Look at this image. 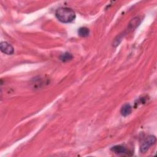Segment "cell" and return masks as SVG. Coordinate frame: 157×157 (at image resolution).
Masks as SVG:
<instances>
[{"label":"cell","mask_w":157,"mask_h":157,"mask_svg":"<svg viewBox=\"0 0 157 157\" xmlns=\"http://www.w3.org/2000/svg\"><path fill=\"white\" fill-rule=\"evenodd\" d=\"M55 15L58 20L63 23L72 22L75 18V13L71 8L59 7L55 12Z\"/></svg>","instance_id":"6da1fadb"},{"label":"cell","mask_w":157,"mask_h":157,"mask_svg":"<svg viewBox=\"0 0 157 157\" xmlns=\"http://www.w3.org/2000/svg\"><path fill=\"white\" fill-rule=\"evenodd\" d=\"M156 140V139L154 136L150 135L146 137L140 145V151L141 153H145L152 145L155 144Z\"/></svg>","instance_id":"7a4b0ae2"},{"label":"cell","mask_w":157,"mask_h":157,"mask_svg":"<svg viewBox=\"0 0 157 157\" xmlns=\"http://www.w3.org/2000/svg\"><path fill=\"white\" fill-rule=\"evenodd\" d=\"M0 49L2 52L6 55H12L14 52V48L12 45L7 42H2L1 43Z\"/></svg>","instance_id":"3957f363"},{"label":"cell","mask_w":157,"mask_h":157,"mask_svg":"<svg viewBox=\"0 0 157 157\" xmlns=\"http://www.w3.org/2000/svg\"><path fill=\"white\" fill-rule=\"evenodd\" d=\"M111 150L114 152L116 154L118 155H130L129 153L130 151L123 145H117L112 147L111 148Z\"/></svg>","instance_id":"277c9868"},{"label":"cell","mask_w":157,"mask_h":157,"mask_svg":"<svg viewBox=\"0 0 157 157\" xmlns=\"http://www.w3.org/2000/svg\"><path fill=\"white\" fill-rule=\"evenodd\" d=\"M132 112V107L129 104H124L120 110V113L121 114V115L124 116V117H126L128 115H129V114H131Z\"/></svg>","instance_id":"5b68a950"},{"label":"cell","mask_w":157,"mask_h":157,"mask_svg":"<svg viewBox=\"0 0 157 157\" xmlns=\"http://www.w3.org/2000/svg\"><path fill=\"white\" fill-rule=\"evenodd\" d=\"M89 34H90V30L86 27H85V26L80 27L78 29V34L82 37H86L88 36Z\"/></svg>","instance_id":"8992f818"},{"label":"cell","mask_w":157,"mask_h":157,"mask_svg":"<svg viewBox=\"0 0 157 157\" xmlns=\"http://www.w3.org/2000/svg\"><path fill=\"white\" fill-rule=\"evenodd\" d=\"M72 58H73V56L71 53H70L69 52H65L64 53L62 54L60 56L59 59L63 62H67V61L71 60L72 59Z\"/></svg>","instance_id":"52a82bcc"}]
</instances>
